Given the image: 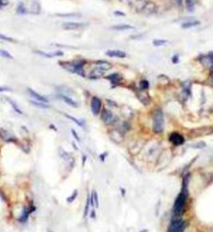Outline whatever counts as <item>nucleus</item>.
Returning <instances> with one entry per match:
<instances>
[{"label": "nucleus", "instance_id": "obj_17", "mask_svg": "<svg viewBox=\"0 0 213 232\" xmlns=\"http://www.w3.org/2000/svg\"><path fill=\"white\" fill-rule=\"evenodd\" d=\"M112 29L114 30L123 31V30H127V29H133V27L129 25V24H118V25H115L112 27Z\"/></svg>", "mask_w": 213, "mask_h": 232}, {"label": "nucleus", "instance_id": "obj_24", "mask_svg": "<svg viewBox=\"0 0 213 232\" xmlns=\"http://www.w3.org/2000/svg\"><path fill=\"white\" fill-rule=\"evenodd\" d=\"M0 56L2 57V58L8 59H13V57L8 52L6 51V50H4V49H0Z\"/></svg>", "mask_w": 213, "mask_h": 232}, {"label": "nucleus", "instance_id": "obj_20", "mask_svg": "<svg viewBox=\"0 0 213 232\" xmlns=\"http://www.w3.org/2000/svg\"><path fill=\"white\" fill-rule=\"evenodd\" d=\"M30 103H31L33 106L38 107V108H40V109L49 108V106L47 105V103H44V102H42V101H33V100H31Z\"/></svg>", "mask_w": 213, "mask_h": 232}, {"label": "nucleus", "instance_id": "obj_31", "mask_svg": "<svg viewBox=\"0 0 213 232\" xmlns=\"http://www.w3.org/2000/svg\"><path fill=\"white\" fill-rule=\"evenodd\" d=\"M93 198H94V203H95V206H97V208L99 206V201H98V192L97 191H93Z\"/></svg>", "mask_w": 213, "mask_h": 232}, {"label": "nucleus", "instance_id": "obj_44", "mask_svg": "<svg viewBox=\"0 0 213 232\" xmlns=\"http://www.w3.org/2000/svg\"><path fill=\"white\" fill-rule=\"evenodd\" d=\"M177 57L175 56V57H174V59H172V61H173V62H174V63H177Z\"/></svg>", "mask_w": 213, "mask_h": 232}, {"label": "nucleus", "instance_id": "obj_9", "mask_svg": "<svg viewBox=\"0 0 213 232\" xmlns=\"http://www.w3.org/2000/svg\"><path fill=\"white\" fill-rule=\"evenodd\" d=\"M84 61L83 60H78L73 62V65H74V73L78 74V75L81 76H84V69H83V64Z\"/></svg>", "mask_w": 213, "mask_h": 232}, {"label": "nucleus", "instance_id": "obj_18", "mask_svg": "<svg viewBox=\"0 0 213 232\" xmlns=\"http://www.w3.org/2000/svg\"><path fill=\"white\" fill-rule=\"evenodd\" d=\"M59 155L61 156V158H62L63 160H66V161H71V160H73L68 152H66L64 150H62V148L59 149Z\"/></svg>", "mask_w": 213, "mask_h": 232}, {"label": "nucleus", "instance_id": "obj_10", "mask_svg": "<svg viewBox=\"0 0 213 232\" xmlns=\"http://www.w3.org/2000/svg\"><path fill=\"white\" fill-rule=\"evenodd\" d=\"M170 141L175 145H181L184 143V138L181 134H177V133H173L170 136Z\"/></svg>", "mask_w": 213, "mask_h": 232}, {"label": "nucleus", "instance_id": "obj_34", "mask_svg": "<svg viewBox=\"0 0 213 232\" xmlns=\"http://www.w3.org/2000/svg\"><path fill=\"white\" fill-rule=\"evenodd\" d=\"M166 43V40H155V41H153V44L155 46H161V45H164Z\"/></svg>", "mask_w": 213, "mask_h": 232}, {"label": "nucleus", "instance_id": "obj_30", "mask_svg": "<svg viewBox=\"0 0 213 232\" xmlns=\"http://www.w3.org/2000/svg\"><path fill=\"white\" fill-rule=\"evenodd\" d=\"M17 13L18 14H26L27 9H25V7L23 6V4H19L18 7L17 8Z\"/></svg>", "mask_w": 213, "mask_h": 232}, {"label": "nucleus", "instance_id": "obj_27", "mask_svg": "<svg viewBox=\"0 0 213 232\" xmlns=\"http://www.w3.org/2000/svg\"><path fill=\"white\" fill-rule=\"evenodd\" d=\"M65 116L66 117H68V119H71V120H73V122L75 123V124H77L78 125V126H80V127H83V123L80 121V120H78V119H77L76 118H74V117H73V116H71V115H69V114H65Z\"/></svg>", "mask_w": 213, "mask_h": 232}, {"label": "nucleus", "instance_id": "obj_7", "mask_svg": "<svg viewBox=\"0 0 213 232\" xmlns=\"http://www.w3.org/2000/svg\"><path fill=\"white\" fill-rule=\"evenodd\" d=\"M105 72H106V70H104L103 69L97 66V67L93 69L90 72V74H89V78L92 79H100V78L103 76Z\"/></svg>", "mask_w": 213, "mask_h": 232}, {"label": "nucleus", "instance_id": "obj_26", "mask_svg": "<svg viewBox=\"0 0 213 232\" xmlns=\"http://www.w3.org/2000/svg\"><path fill=\"white\" fill-rule=\"evenodd\" d=\"M90 196L88 195V200H87V203H86V206H85V210H84V214H83V216L87 217L88 216V214L89 212V206H90Z\"/></svg>", "mask_w": 213, "mask_h": 232}, {"label": "nucleus", "instance_id": "obj_21", "mask_svg": "<svg viewBox=\"0 0 213 232\" xmlns=\"http://www.w3.org/2000/svg\"><path fill=\"white\" fill-rule=\"evenodd\" d=\"M198 24H199V22H198V21H188L187 23L182 24V26L183 29H189V28H192V27L197 26Z\"/></svg>", "mask_w": 213, "mask_h": 232}, {"label": "nucleus", "instance_id": "obj_37", "mask_svg": "<svg viewBox=\"0 0 213 232\" xmlns=\"http://www.w3.org/2000/svg\"><path fill=\"white\" fill-rule=\"evenodd\" d=\"M8 4V0H0V7L1 6H5Z\"/></svg>", "mask_w": 213, "mask_h": 232}, {"label": "nucleus", "instance_id": "obj_32", "mask_svg": "<svg viewBox=\"0 0 213 232\" xmlns=\"http://www.w3.org/2000/svg\"><path fill=\"white\" fill-rule=\"evenodd\" d=\"M148 86H149V84H148V82L146 81V80H142V81H141L140 82V87L142 89H146L148 88Z\"/></svg>", "mask_w": 213, "mask_h": 232}, {"label": "nucleus", "instance_id": "obj_11", "mask_svg": "<svg viewBox=\"0 0 213 232\" xmlns=\"http://www.w3.org/2000/svg\"><path fill=\"white\" fill-rule=\"evenodd\" d=\"M28 94L31 95L32 97L36 99L38 101H42V102H44V103H47V104L48 103V100H47V99L45 98V97H43V96H42L41 94L37 93L36 91H34L33 89L28 88Z\"/></svg>", "mask_w": 213, "mask_h": 232}, {"label": "nucleus", "instance_id": "obj_39", "mask_svg": "<svg viewBox=\"0 0 213 232\" xmlns=\"http://www.w3.org/2000/svg\"><path fill=\"white\" fill-rule=\"evenodd\" d=\"M11 89L7 88V87H0V92H4V91H9Z\"/></svg>", "mask_w": 213, "mask_h": 232}, {"label": "nucleus", "instance_id": "obj_12", "mask_svg": "<svg viewBox=\"0 0 213 232\" xmlns=\"http://www.w3.org/2000/svg\"><path fill=\"white\" fill-rule=\"evenodd\" d=\"M106 55L109 57H116V58H120L122 59L126 57V53L122 50H108L106 52Z\"/></svg>", "mask_w": 213, "mask_h": 232}, {"label": "nucleus", "instance_id": "obj_28", "mask_svg": "<svg viewBox=\"0 0 213 232\" xmlns=\"http://www.w3.org/2000/svg\"><path fill=\"white\" fill-rule=\"evenodd\" d=\"M78 191H73V195L71 196H69L68 199H67V201H68V203H72V202H73V201L76 200V198L78 197Z\"/></svg>", "mask_w": 213, "mask_h": 232}, {"label": "nucleus", "instance_id": "obj_16", "mask_svg": "<svg viewBox=\"0 0 213 232\" xmlns=\"http://www.w3.org/2000/svg\"><path fill=\"white\" fill-rule=\"evenodd\" d=\"M97 66H98V67L103 69L104 70H106V71L108 70V69H112V67H113V65H112L109 62L103 61V60L98 61V62H97Z\"/></svg>", "mask_w": 213, "mask_h": 232}, {"label": "nucleus", "instance_id": "obj_22", "mask_svg": "<svg viewBox=\"0 0 213 232\" xmlns=\"http://www.w3.org/2000/svg\"><path fill=\"white\" fill-rule=\"evenodd\" d=\"M31 11L32 13H33V14H39V12H40V6L38 4V3L33 2V4H32Z\"/></svg>", "mask_w": 213, "mask_h": 232}, {"label": "nucleus", "instance_id": "obj_19", "mask_svg": "<svg viewBox=\"0 0 213 232\" xmlns=\"http://www.w3.org/2000/svg\"><path fill=\"white\" fill-rule=\"evenodd\" d=\"M148 0H137V10H142L143 9H145V7L147 5Z\"/></svg>", "mask_w": 213, "mask_h": 232}, {"label": "nucleus", "instance_id": "obj_14", "mask_svg": "<svg viewBox=\"0 0 213 232\" xmlns=\"http://www.w3.org/2000/svg\"><path fill=\"white\" fill-rule=\"evenodd\" d=\"M59 97H60V99H62V100H63L65 103L67 104L70 105V106H72V107H73V108H77V107L78 106V103H77V102H75L73 99L70 98V97H68V96L65 95V94H60V95H59Z\"/></svg>", "mask_w": 213, "mask_h": 232}, {"label": "nucleus", "instance_id": "obj_1", "mask_svg": "<svg viewBox=\"0 0 213 232\" xmlns=\"http://www.w3.org/2000/svg\"><path fill=\"white\" fill-rule=\"evenodd\" d=\"M187 199V191L186 187L184 186V187L182 188V192L179 194V196H177V200L175 201V204H174V206H173V211L174 214L177 215V216H180L183 211V209L185 207L186 205V201Z\"/></svg>", "mask_w": 213, "mask_h": 232}, {"label": "nucleus", "instance_id": "obj_25", "mask_svg": "<svg viewBox=\"0 0 213 232\" xmlns=\"http://www.w3.org/2000/svg\"><path fill=\"white\" fill-rule=\"evenodd\" d=\"M186 7L189 12L194 10V1L193 0H186Z\"/></svg>", "mask_w": 213, "mask_h": 232}, {"label": "nucleus", "instance_id": "obj_2", "mask_svg": "<svg viewBox=\"0 0 213 232\" xmlns=\"http://www.w3.org/2000/svg\"><path fill=\"white\" fill-rule=\"evenodd\" d=\"M164 127V118L161 110H157L153 115V130L156 133H161Z\"/></svg>", "mask_w": 213, "mask_h": 232}, {"label": "nucleus", "instance_id": "obj_41", "mask_svg": "<svg viewBox=\"0 0 213 232\" xmlns=\"http://www.w3.org/2000/svg\"><path fill=\"white\" fill-rule=\"evenodd\" d=\"M86 160H87V156H86V155H83V166L85 165Z\"/></svg>", "mask_w": 213, "mask_h": 232}, {"label": "nucleus", "instance_id": "obj_35", "mask_svg": "<svg viewBox=\"0 0 213 232\" xmlns=\"http://www.w3.org/2000/svg\"><path fill=\"white\" fill-rule=\"evenodd\" d=\"M72 134H73V137L75 138V139H77V141H78V142H80V138H79L78 134H77V132H76L74 129H72Z\"/></svg>", "mask_w": 213, "mask_h": 232}, {"label": "nucleus", "instance_id": "obj_8", "mask_svg": "<svg viewBox=\"0 0 213 232\" xmlns=\"http://www.w3.org/2000/svg\"><path fill=\"white\" fill-rule=\"evenodd\" d=\"M36 210V208L34 206H32L30 208H28V207H24V209L23 210V212L21 214V216H19V221L21 222H25L28 218V216L33 213Z\"/></svg>", "mask_w": 213, "mask_h": 232}, {"label": "nucleus", "instance_id": "obj_29", "mask_svg": "<svg viewBox=\"0 0 213 232\" xmlns=\"http://www.w3.org/2000/svg\"><path fill=\"white\" fill-rule=\"evenodd\" d=\"M57 16H58V17H63V18H65V17H73V18H74V17H80L81 16V14H56Z\"/></svg>", "mask_w": 213, "mask_h": 232}, {"label": "nucleus", "instance_id": "obj_43", "mask_svg": "<svg viewBox=\"0 0 213 232\" xmlns=\"http://www.w3.org/2000/svg\"><path fill=\"white\" fill-rule=\"evenodd\" d=\"M91 216H92V218H95V211H94V210L92 211V215H91Z\"/></svg>", "mask_w": 213, "mask_h": 232}, {"label": "nucleus", "instance_id": "obj_3", "mask_svg": "<svg viewBox=\"0 0 213 232\" xmlns=\"http://www.w3.org/2000/svg\"><path fill=\"white\" fill-rule=\"evenodd\" d=\"M185 227H186V223L183 221H182V220H176V221L172 222L168 231L172 232L183 231L185 230Z\"/></svg>", "mask_w": 213, "mask_h": 232}, {"label": "nucleus", "instance_id": "obj_33", "mask_svg": "<svg viewBox=\"0 0 213 232\" xmlns=\"http://www.w3.org/2000/svg\"><path fill=\"white\" fill-rule=\"evenodd\" d=\"M0 39H1V40H5V41L8 42H14V40H13L12 38L5 36V35H3V34H0Z\"/></svg>", "mask_w": 213, "mask_h": 232}, {"label": "nucleus", "instance_id": "obj_36", "mask_svg": "<svg viewBox=\"0 0 213 232\" xmlns=\"http://www.w3.org/2000/svg\"><path fill=\"white\" fill-rule=\"evenodd\" d=\"M90 204H91V206L92 207L95 206V203H94V198H93V192H92L91 196H90Z\"/></svg>", "mask_w": 213, "mask_h": 232}, {"label": "nucleus", "instance_id": "obj_4", "mask_svg": "<svg viewBox=\"0 0 213 232\" xmlns=\"http://www.w3.org/2000/svg\"><path fill=\"white\" fill-rule=\"evenodd\" d=\"M102 120L106 124H110L114 122L115 117L109 109L104 108L103 110L102 111Z\"/></svg>", "mask_w": 213, "mask_h": 232}, {"label": "nucleus", "instance_id": "obj_15", "mask_svg": "<svg viewBox=\"0 0 213 232\" xmlns=\"http://www.w3.org/2000/svg\"><path fill=\"white\" fill-rule=\"evenodd\" d=\"M106 79L110 80L111 83H112V84H113V85H117L120 83V81H121V79H122V78H121V76L118 74H110L108 76H107Z\"/></svg>", "mask_w": 213, "mask_h": 232}, {"label": "nucleus", "instance_id": "obj_38", "mask_svg": "<svg viewBox=\"0 0 213 232\" xmlns=\"http://www.w3.org/2000/svg\"><path fill=\"white\" fill-rule=\"evenodd\" d=\"M107 155H108V153H107V152H105L104 154L100 155V156H99V157H100V160H102V161H104V160H105V157H106Z\"/></svg>", "mask_w": 213, "mask_h": 232}, {"label": "nucleus", "instance_id": "obj_6", "mask_svg": "<svg viewBox=\"0 0 213 232\" xmlns=\"http://www.w3.org/2000/svg\"><path fill=\"white\" fill-rule=\"evenodd\" d=\"M87 26L86 24L83 23H75V22H68V23H63L62 24V29L66 30H74V29H82Z\"/></svg>", "mask_w": 213, "mask_h": 232}, {"label": "nucleus", "instance_id": "obj_42", "mask_svg": "<svg viewBox=\"0 0 213 232\" xmlns=\"http://www.w3.org/2000/svg\"><path fill=\"white\" fill-rule=\"evenodd\" d=\"M176 2H177V5L180 6V7H182V0H175Z\"/></svg>", "mask_w": 213, "mask_h": 232}, {"label": "nucleus", "instance_id": "obj_40", "mask_svg": "<svg viewBox=\"0 0 213 232\" xmlns=\"http://www.w3.org/2000/svg\"><path fill=\"white\" fill-rule=\"evenodd\" d=\"M114 14H116V15L125 16V14H124V13H121V12H119V11H117V12H115Z\"/></svg>", "mask_w": 213, "mask_h": 232}, {"label": "nucleus", "instance_id": "obj_23", "mask_svg": "<svg viewBox=\"0 0 213 232\" xmlns=\"http://www.w3.org/2000/svg\"><path fill=\"white\" fill-rule=\"evenodd\" d=\"M7 100H8V101L9 102V104H11V106H12V107L13 108V109L15 110V112H17V113H18V114H23V112H22V110H21L20 109L18 108V106L17 105V104H16L15 102H14V101H13L12 99H7Z\"/></svg>", "mask_w": 213, "mask_h": 232}, {"label": "nucleus", "instance_id": "obj_5", "mask_svg": "<svg viewBox=\"0 0 213 232\" xmlns=\"http://www.w3.org/2000/svg\"><path fill=\"white\" fill-rule=\"evenodd\" d=\"M101 108H102V102L99 98L96 96L93 97L91 100V109L94 115H98L100 113Z\"/></svg>", "mask_w": 213, "mask_h": 232}, {"label": "nucleus", "instance_id": "obj_13", "mask_svg": "<svg viewBox=\"0 0 213 232\" xmlns=\"http://www.w3.org/2000/svg\"><path fill=\"white\" fill-rule=\"evenodd\" d=\"M0 137L4 140L8 141V142H14L16 139L13 136H12L9 132H8L7 130L4 129H1L0 131Z\"/></svg>", "mask_w": 213, "mask_h": 232}]
</instances>
